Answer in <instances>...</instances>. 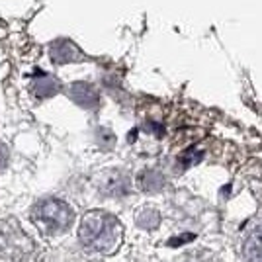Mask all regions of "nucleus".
Masks as SVG:
<instances>
[{"label": "nucleus", "mask_w": 262, "mask_h": 262, "mask_svg": "<svg viewBox=\"0 0 262 262\" xmlns=\"http://www.w3.org/2000/svg\"><path fill=\"white\" fill-rule=\"evenodd\" d=\"M139 184H141L143 190H147V192H153V190H159V188H163L164 178L159 174V172H153V170H149V172H145V174L139 178Z\"/></svg>", "instance_id": "5"}, {"label": "nucleus", "mask_w": 262, "mask_h": 262, "mask_svg": "<svg viewBox=\"0 0 262 262\" xmlns=\"http://www.w3.org/2000/svg\"><path fill=\"white\" fill-rule=\"evenodd\" d=\"M8 164V149H6V145L0 141V172L4 170V166Z\"/></svg>", "instance_id": "6"}, {"label": "nucleus", "mask_w": 262, "mask_h": 262, "mask_svg": "<svg viewBox=\"0 0 262 262\" xmlns=\"http://www.w3.org/2000/svg\"><path fill=\"white\" fill-rule=\"evenodd\" d=\"M78 239L88 251L114 254L123 241V227L112 213L94 209L88 211L80 221Z\"/></svg>", "instance_id": "1"}, {"label": "nucleus", "mask_w": 262, "mask_h": 262, "mask_svg": "<svg viewBox=\"0 0 262 262\" xmlns=\"http://www.w3.org/2000/svg\"><path fill=\"white\" fill-rule=\"evenodd\" d=\"M71 94L80 106H86V108L94 106L98 102V92L94 90V86H90L86 82H77L75 86L71 88Z\"/></svg>", "instance_id": "4"}, {"label": "nucleus", "mask_w": 262, "mask_h": 262, "mask_svg": "<svg viewBox=\"0 0 262 262\" xmlns=\"http://www.w3.org/2000/svg\"><path fill=\"white\" fill-rule=\"evenodd\" d=\"M33 217L37 221V225L43 231L49 233H61L67 231L73 221H75V211L73 208L57 198H47L43 202H39L33 209Z\"/></svg>", "instance_id": "2"}, {"label": "nucleus", "mask_w": 262, "mask_h": 262, "mask_svg": "<svg viewBox=\"0 0 262 262\" xmlns=\"http://www.w3.org/2000/svg\"><path fill=\"white\" fill-rule=\"evenodd\" d=\"M243 256L247 262H262V225L249 233L243 245Z\"/></svg>", "instance_id": "3"}]
</instances>
